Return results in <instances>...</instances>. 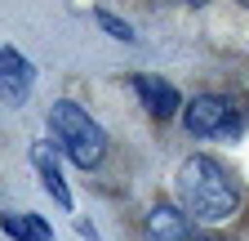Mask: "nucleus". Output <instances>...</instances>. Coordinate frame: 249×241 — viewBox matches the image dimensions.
Listing matches in <instances>:
<instances>
[{"label":"nucleus","instance_id":"obj_1","mask_svg":"<svg viewBox=\"0 0 249 241\" xmlns=\"http://www.w3.org/2000/svg\"><path fill=\"white\" fill-rule=\"evenodd\" d=\"M178 197H182L187 210H192L196 219H205V223L231 219L236 205H240L236 183L227 179V170L218 165L213 157H187V161L178 165Z\"/></svg>","mask_w":249,"mask_h":241},{"label":"nucleus","instance_id":"obj_2","mask_svg":"<svg viewBox=\"0 0 249 241\" xmlns=\"http://www.w3.org/2000/svg\"><path fill=\"white\" fill-rule=\"evenodd\" d=\"M49 130L58 134V143L71 152V161L80 170H93L107 157V134L98 130V120L85 107H76V103H53L49 107Z\"/></svg>","mask_w":249,"mask_h":241},{"label":"nucleus","instance_id":"obj_3","mask_svg":"<svg viewBox=\"0 0 249 241\" xmlns=\"http://www.w3.org/2000/svg\"><path fill=\"white\" fill-rule=\"evenodd\" d=\"M231 125V107L223 94H196L192 103H187V134H196V139H213V134H223Z\"/></svg>","mask_w":249,"mask_h":241},{"label":"nucleus","instance_id":"obj_4","mask_svg":"<svg viewBox=\"0 0 249 241\" xmlns=\"http://www.w3.org/2000/svg\"><path fill=\"white\" fill-rule=\"evenodd\" d=\"M31 80H36V72H31V63L9 49V45H0V94H5L9 103H27L31 94Z\"/></svg>","mask_w":249,"mask_h":241},{"label":"nucleus","instance_id":"obj_5","mask_svg":"<svg viewBox=\"0 0 249 241\" xmlns=\"http://www.w3.org/2000/svg\"><path fill=\"white\" fill-rule=\"evenodd\" d=\"M142 237H147V241H192V228H187V215H182L178 205L160 201V205L147 210Z\"/></svg>","mask_w":249,"mask_h":241},{"label":"nucleus","instance_id":"obj_6","mask_svg":"<svg viewBox=\"0 0 249 241\" xmlns=\"http://www.w3.org/2000/svg\"><path fill=\"white\" fill-rule=\"evenodd\" d=\"M134 89H138V99H142V107L156 116V120H169L174 112H178V89L169 85V80H160V76H134Z\"/></svg>","mask_w":249,"mask_h":241},{"label":"nucleus","instance_id":"obj_7","mask_svg":"<svg viewBox=\"0 0 249 241\" xmlns=\"http://www.w3.org/2000/svg\"><path fill=\"white\" fill-rule=\"evenodd\" d=\"M31 165H36L45 192H49L58 205H67V210H71V188H67V179H62V170H58V152H53V143H36V147H31Z\"/></svg>","mask_w":249,"mask_h":241},{"label":"nucleus","instance_id":"obj_8","mask_svg":"<svg viewBox=\"0 0 249 241\" xmlns=\"http://www.w3.org/2000/svg\"><path fill=\"white\" fill-rule=\"evenodd\" d=\"M0 223H5V232L14 241H49V228L31 215H0Z\"/></svg>","mask_w":249,"mask_h":241},{"label":"nucleus","instance_id":"obj_9","mask_svg":"<svg viewBox=\"0 0 249 241\" xmlns=\"http://www.w3.org/2000/svg\"><path fill=\"white\" fill-rule=\"evenodd\" d=\"M93 18L103 22V32H107V36H116V40H134V27H129V22H120V18H111L107 9H93Z\"/></svg>","mask_w":249,"mask_h":241},{"label":"nucleus","instance_id":"obj_10","mask_svg":"<svg viewBox=\"0 0 249 241\" xmlns=\"http://www.w3.org/2000/svg\"><path fill=\"white\" fill-rule=\"evenodd\" d=\"M196 241H218V237H196Z\"/></svg>","mask_w":249,"mask_h":241}]
</instances>
